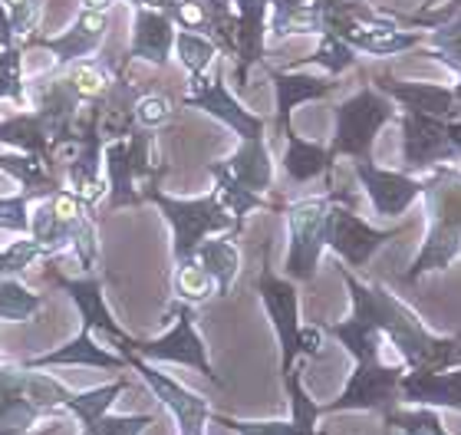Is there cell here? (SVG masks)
I'll use <instances>...</instances> for the list:
<instances>
[{
	"label": "cell",
	"mask_w": 461,
	"mask_h": 435,
	"mask_svg": "<svg viewBox=\"0 0 461 435\" xmlns=\"http://www.w3.org/2000/svg\"><path fill=\"white\" fill-rule=\"evenodd\" d=\"M145 202L158 204V212L165 214V222L172 224V258L175 264L188 261L198 244L212 234H228L240 231L238 218L221 204V198L214 192L202 195V198H172L162 188H149Z\"/></svg>",
	"instance_id": "cell-5"
},
{
	"label": "cell",
	"mask_w": 461,
	"mask_h": 435,
	"mask_svg": "<svg viewBox=\"0 0 461 435\" xmlns=\"http://www.w3.org/2000/svg\"><path fill=\"white\" fill-rule=\"evenodd\" d=\"M425 198H429V234L405 274L409 284L429 271L452 267V261L461 254V172L438 168V175L425 182Z\"/></svg>",
	"instance_id": "cell-3"
},
{
	"label": "cell",
	"mask_w": 461,
	"mask_h": 435,
	"mask_svg": "<svg viewBox=\"0 0 461 435\" xmlns=\"http://www.w3.org/2000/svg\"><path fill=\"white\" fill-rule=\"evenodd\" d=\"M214 422L228 426L234 435H297L294 422H248V419H230L221 412H212Z\"/></svg>",
	"instance_id": "cell-44"
},
{
	"label": "cell",
	"mask_w": 461,
	"mask_h": 435,
	"mask_svg": "<svg viewBox=\"0 0 461 435\" xmlns=\"http://www.w3.org/2000/svg\"><path fill=\"white\" fill-rule=\"evenodd\" d=\"M405 369L402 367H389L379 359H369V363H356L353 376L343 386L333 403H323L320 412H383L389 416L399 403V383H402Z\"/></svg>",
	"instance_id": "cell-9"
},
{
	"label": "cell",
	"mask_w": 461,
	"mask_h": 435,
	"mask_svg": "<svg viewBox=\"0 0 461 435\" xmlns=\"http://www.w3.org/2000/svg\"><path fill=\"white\" fill-rule=\"evenodd\" d=\"M375 86L383 89L385 96L399 99L405 113H422V116L435 119H452L458 96L452 86H438V83H395V79L383 77L375 79Z\"/></svg>",
	"instance_id": "cell-23"
},
{
	"label": "cell",
	"mask_w": 461,
	"mask_h": 435,
	"mask_svg": "<svg viewBox=\"0 0 461 435\" xmlns=\"http://www.w3.org/2000/svg\"><path fill=\"white\" fill-rule=\"evenodd\" d=\"M300 63H317L330 73V77H339L343 69L356 67V50L339 40L337 33H320V47L313 50V57H303Z\"/></svg>",
	"instance_id": "cell-38"
},
{
	"label": "cell",
	"mask_w": 461,
	"mask_h": 435,
	"mask_svg": "<svg viewBox=\"0 0 461 435\" xmlns=\"http://www.w3.org/2000/svg\"><path fill=\"white\" fill-rule=\"evenodd\" d=\"M218 53H221L218 43L212 37H204V33H194V30H178L175 33V57L188 69V77H198L204 69H212Z\"/></svg>",
	"instance_id": "cell-35"
},
{
	"label": "cell",
	"mask_w": 461,
	"mask_h": 435,
	"mask_svg": "<svg viewBox=\"0 0 461 435\" xmlns=\"http://www.w3.org/2000/svg\"><path fill=\"white\" fill-rule=\"evenodd\" d=\"M284 383H287V396H290V422L297 426V435H317V419L323 416L320 412V403H313L310 399V393L303 389V383H300V369L294 367L284 376Z\"/></svg>",
	"instance_id": "cell-36"
},
{
	"label": "cell",
	"mask_w": 461,
	"mask_h": 435,
	"mask_svg": "<svg viewBox=\"0 0 461 435\" xmlns=\"http://www.w3.org/2000/svg\"><path fill=\"white\" fill-rule=\"evenodd\" d=\"M0 359H4V357H0Z\"/></svg>",
	"instance_id": "cell-51"
},
{
	"label": "cell",
	"mask_w": 461,
	"mask_h": 435,
	"mask_svg": "<svg viewBox=\"0 0 461 435\" xmlns=\"http://www.w3.org/2000/svg\"><path fill=\"white\" fill-rule=\"evenodd\" d=\"M267 33L274 40L300 37V33H323V10L310 0L297 7H280L267 14Z\"/></svg>",
	"instance_id": "cell-32"
},
{
	"label": "cell",
	"mask_w": 461,
	"mask_h": 435,
	"mask_svg": "<svg viewBox=\"0 0 461 435\" xmlns=\"http://www.w3.org/2000/svg\"><path fill=\"white\" fill-rule=\"evenodd\" d=\"M20 367L27 369H47V367H93V369H129V359L122 353L99 347L93 330L79 327V333L69 343H63L59 349L40 353V357L20 359Z\"/></svg>",
	"instance_id": "cell-19"
},
{
	"label": "cell",
	"mask_w": 461,
	"mask_h": 435,
	"mask_svg": "<svg viewBox=\"0 0 461 435\" xmlns=\"http://www.w3.org/2000/svg\"><path fill=\"white\" fill-rule=\"evenodd\" d=\"M125 389H129V379H113V383H106V386H93V389H73V396L67 399L63 412L77 416L79 426L89 429L99 416H106L109 406L122 396Z\"/></svg>",
	"instance_id": "cell-30"
},
{
	"label": "cell",
	"mask_w": 461,
	"mask_h": 435,
	"mask_svg": "<svg viewBox=\"0 0 461 435\" xmlns=\"http://www.w3.org/2000/svg\"><path fill=\"white\" fill-rule=\"evenodd\" d=\"M53 254L37 241V238H30L23 234L20 241L7 244L4 251H0V277H20V274H27V267L40 261H50Z\"/></svg>",
	"instance_id": "cell-37"
},
{
	"label": "cell",
	"mask_w": 461,
	"mask_h": 435,
	"mask_svg": "<svg viewBox=\"0 0 461 435\" xmlns=\"http://www.w3.org/2000/svg\"><path fill=\"white\" fill-rule=\"evenodd\" d=\"M103 172L109 185V212L142 204L149 188H158V168L155 162V139L149 129L135 126L125 139H113L103 145Z\"/></svg>",
	"instance_id": "cell-4"
},
{
	"label": "cell",
	"mask_w": 461,
	"mask_h": 435,
	"mask_svg": "<svg viewBox=\"0 0 461 435\" xmlns=\"http://www.w3.org/2000/svg\"><path fill=\"white\" fill-rule=\"evenodd\" d=\"M192 258H198L204 271L214 277V284H218V297H228L234 281H238V274H240L238 244L230 241V238H224V234H212V238H204V241L198 244V251H194Z\"/></svg>",
	"instance_id": "cell-28"
},
{
	"label": "cell",
	"mask_w": 461,
	"mask_h": 435,
	"mask_svg": "<svg viewBox=\"0 0 461 435\" xmlns=\"http://www.w3.org/2000/svg\"><path fill=\"white\" fill-rule=\"evenodd\" d=\"M399 234H402V228L379 231V228H373V224H366L359 214L349 212L346 204L333 202L330 228H327V248L333 254H339V261L349 264V267H363L383 244L395 241Z\"/></svg>",
	"instance_id": "cell-14"
},
{
	"label": "cell",
	"mask_w": 461,
	"mask_h": 435,
	"mask_svg": "<svg viewBox=\"0 0 461 435\" xmlns=\"http://www.w3.org/2000/svg\"><path fill=\"white\" fill-rule=\"evenodd\" d=\"M43 310V294L17 277H0V323H27Z\"/></svg>",
	"instance_id": "cell-33"
},
{
	"label": "cell",
	"mask_w": 461,
	"mask_h": 435,
	"mask_svg": "<svg viewBox=\"0 0 461 435\" xmlns=\"http://www.w3.org/2000/svg\"><path fill=\"white\" fill-rule=\"evenodd\" d=\"M221 165L250 192L264 195L274 185V159L264 139H240L238 152L228 155Z\"/></svg>",
	"instance_id": "cell-26"
},
{
	"label": "cell",
	"mask_w": 461,
	"mask_h": 435,
	"mask_svg": "<svg viewBox=\"0 0 461 435\" xmlns=\"http://www.w3.org/2000/svg\"><path fill=\"white\" fill-rule=\"evenodd\" d=\"M149 426H155V416H99L89 429H83V435H142Z\"/></svg>",
	"instance_id": "cell-42"
},
{
	"label": "cell",
	"mask_w": 461,
	"mask_h": 435,
	"mask_svg": "<svg viewBox=\"0 0 461 435\" xmlns=\"http://www.w3.org/2000/svg\"><path fill=\"white\" fill-rule=\"evenodd\" d=\"M132 113H135V126L158 129L172 119L175 109H172V99L165 96V93H139Z\"/></svg>",
	"instance_id": "cell-41"
},
{
	"label": "cell",
	"mask_w": 461,
	"mask_h": 435,
	"mask_svg": "<svg viewBox=\"0 0 461 435\" xmlns=\"http://www.w3.org/2000/svg\"><path fill=\"white\" fill-rule=\"evenodd\" d=\"M353 172L369 195L375 214H383V218H399L425 195V182L405 172L379 168L373 165V159H353Z\"/></svg>",
	"instance_id": "cell-15"
},
{
	"label": "cell",
	"mask_w": 461,
	"mask_h": 435,
	"mask_svg": "<svg viewBox=\"0 0 461 435\" xmlns=\"http://www.w3.org/2000/svg\"><path fill=\"white\" fill-rule=\"evenodd\" d=\"M238 14V50H234V77L240 86H248L250 69L264 59V40H267V0H234Z\"/></svg>",
	"instance_id": "cell-21"
},
{
	"label": "cell",
	"mask_w": 461,
	"mask_h": 435,
	"mask_svg": "<svg viewBox=\"0 0 461 435\" xmlns=\"http://www.w3.org/2000/svg\"><path fill=\"white\" fill-rule=\"evenodd\" d=\"M47 281L57 284V287L77 304L79 317H83V327L93 330V333H103L109 343H115V353H125V349L132 347L135 337H129V333L119 327V320L113 317L99 277H93V274H86V277H67V274H59V271H47Z\"/></svg>",
	"instance_id": "cell-13"
},
{
	"label": "cell",
	"mask_w": 461,
	"mask_h": 435,
	"mask_svg": "<svg viewBox=\"0 0 461 435\" xmlns=\"http://www.w3.org/2000/svg\"><path fill=\"white\" fill-rule=\"evenodd\" d=\"M115 0H83V10H99V14H109Z\"/></svg>",
	"instance_id": "cell-46"
},
{
	"label": "cell",
	"mask_w": 461,
	"mask_h": 435,
	"mask_svg": "<svg viewBox=\"0 0 461 435\" xmlns=\"http://www.w3.org/2000/svg\"><path fill=\"white\" fill-rule=\"evenodd\" d=\"M385 426L395 429V432L402 435H448L442 426V419L435 409H393L389 416H385Z\"/></svg>",
	"instance_id": "cell-39"
},
{
	"label": "cell",
	"mask_w": 461,
	"mask_h": 435,
	"mask_svg": "<svg viewBox=\"0 0 461 435\" xmlns=\"http://www.w3.org/2000/svg\"><path fill=\"white\" fill-rule=\"evenodd\" d=\"M119 69L122 67H109L103 59L89 57V59H79V63H69V67L57 69V73L83 103H99V99L109 96V89L115 86Z\"/></svg>",
	"instance_id": "cell-27"
},
{
	"label": "cell",
	"mask_w": 461,
	"mask_h": 435,
	"mask_svg": "<svg viewBox=\"0 0 461 435\" xmlns=\"http://www.w3.org/2000/svg\"><path fill=\"white\" fill-rule=\"evenodd\" d=\"M438 4H442V0H425V4H422V10H419V14H432V10L438 7Z\"/></svg>",
	"instance_id": "cell-48"
},
{
	"label": "cell",
	"mask_w": 461,
	"mask_h": 435,
	"mask_svg": "<svg viewBox=\"0 0 461 435\" xmlns=\"http://www.w3.org/2000/svg\"><path fill=\"white\" fill-rule=\"evenodd\" d=\"M458 73H461V69H458ZM455 96H458V103H461V83L455 86Z\"/></svg>",
	"instance_id": "cell-50"
},
{
	"label": "cell",
	"mask_w": 461,
	"mask_h": 435,
	"mask_svg": "<svg viewBox=\"0 0 461 435\" xmlns=\"http://www.w3.org/2000/svg\"><path fill=\"white\" fill-rule=\"evenodd\" d=\"M0 172L10 175L30 202L47 198V195L63 188V172L33 152H0Z\"/></svg>",
	"instance_id": "cell-24"
},
{
	"label": "cell",
	"mask_w": 461,
	"mask_h": 435,
	"mask_svg": "<svg viewBox=\"0 0 461 435\" xmlns=\"http://www.w3.org/2000/svg\"><path fill=\"white\" fill-rule=\"evenodd\" d=\"M175 20L165 10L135 7L132 17V40H129V57L125 59H145L152 67H165L175 53Z\"/></svg>",
	"instance_id": "cell-20"
},
{
	"label": "cell",
	"mask_w": 461,
	"mask_h": 435,
	"mask_svg": "<svg viewBox=\"0 0 461 435\" xmlns=\"http://www.w3.org/2000/svg\"><path fill=\"white\" fill-rule=\"evenodd\" d=\"M402 159L405 168H429L438 162H455L452 139H448V119L405 113L402 116Z\"/></svg>",
	"instance_id": "cell-17"
},
{
	"label": "cell",
	"mask_w": 461,
	"mask_h": 435,
	"mask_svg": "<svg viewBox=\"0 0 461 435\" xmlns=\"http://www.w3.org/2000/svg\"><path fill=\"white\" fill-rule=\"evenodd\" d=\"M0 231L30 234V198L23 192L0 195Z\"/></svg>",
	"instance_id": "cell-43"
},
{
	"label": "cell",
	"mask_w": 461,
	"mask_h": 435,
	"mask_svg": "<svg viewBox=\"0 0 461 435\" xmlns=\"http://www.w3.org/2000/svg\"><path fill=\"white\" fill-rule=\"evenodd\" d=\"M172 330H165L162 337L155 340H132V347L125 353H135V357L149 359V363H178V367H192L198 369L202 376H208L212 383L221 386V379L214 373L212 359H208V347H204L202 333H198V323H194V307L192 304H175L172 307Z\"/></svg>",
	"instance_id": "cell-7"
},
{
	"label": "cell",
	"mask_w": 461,
	"mask_h": 435,
	"mask_svg": "<svg viewBox=\"0 0 461 435\" xmlns=\"http://www.w3.org/2000/svg\"><path fill=\"white\" fill-rule=\"evenodd\" d=\"M399 403L425 409L461 412V367L455 369H409L399 383Z\"/></svg>",
	"instance_id": "cell-18"
},
{
	"label": "cell",
	"mask_w": 461,
	"mask_h": 435,
	"mask_svg": "<svg viewBox=\"0 0 461 435\" xmlns=\"http://www.w3.org/2000/svg\"><path fill=\"white\" fill-rule=\"evenodd\" d=\"M172 287H175V297L182 300V304H204L208 297L218 294V284L214 277L202 267L198 258H188V261H178L175 264V277H172Z\"/></svg>",
	"instance_id": "cell-34"
},
{
	"label": "cell",
	"mask_w": 461,
	"mask_h": 435,
	"mask_svg": "<svg viewBox=\"0 0 461 435\" xmlns=\"http://www.w3.org/2000/svg\"><path fill=\"white\" fill-rule=\"evenodd\" d=\"M343 284L353 297V313H363L379 333H383L399 357L405 359L409 369H455L461 367V343L452 337H435L425 330L412 307H405L402 300L379 284L356 281L353 274L343 267Z\"/></svg>",
	"instance_id": "cell-1"
},
{
	"label": "cell",
	"mask_w": 461,
	"mask_h": 435,
	"mask_svg": "<svg viewBox=\"0 0 461 435\" xmlns=\"http://www.w3.org/2000/svg\"><path fill=\"white\" fill-rule=\"evenodd\" d=\"M333 202L349 204V195L330 192V195H313V198H300V202L287 204V261L284 271L294 284H307L317 277L320 254L327 248V228H330V212Z\"/></svg>",
	"instance_id": "cell-6"
},
{
	"label": "cell",
	"mask_w": 461,
	"mask_h": 435,
	"mask_svg": "<svg viewBox=\"0 0 461 435\" xmlns=\"http://www.w3.org/2000/svg\"><path fill=\"white\" fill-rule=\"evenodd\" d=\"M208 172H212V178H214V195H218L224 208L238 218L240 228H244V218H248L250 212H258V208H264V204H267V202H264V195L244 188V185H240L221 162H212V165H208Z\"/></svg>",
	"instance_id": "cell-31"
},
{
	"label": "cell",
	"mask_w": 461,
	"mask_h": 435,
	"mask_svg": "<svg viewBox=\"0 0 461 435\" xmlns=\"http://www.w3.org/2000/svg\"><path fill=\"white\" fill-rule=\"evenodd\" d=\"M0 4L7 10L10 27H14L20 43L37 37L40 20H43V0H0Z\"/></svg>",
	"instance_id": "cell-40"
},
{
	"label": "cell",
	"mask_w": 461,
	"mask_h": 435,
	"mask_svg": "<svg viewBox=\"0 0 461 435\" xmlns=\"http://www.w3.org/2000/svg\"><path fill=\"white\" fill-rule=\"evenodd\" d=\"M395 109L375 89H359L356 96L337 106V132L330 142V152L346 159H369L373 142L385 122H393Z\"/></svg>",
	"instance_id": "cell-8"
},
{
	"label": "cell",
	"mask_w": 461,
	"mask_h": 435,
	"mask_svg": "<svg viewBox=\"0 0 461 435\" xmlns=\"http://www.w3.org/2000/svg\"><path fill=\"white\" fill-rule=\"evenodd\" d=\"M43 419L27 389H23V367L0 359V429H33Z\"/></svg>",
	"instance_id": "cell-25"
},
{
	"label": "cell",
	"mask_w": 461,
	"mask_h": 435,
	"mask_svg": "<svg viewBox=\"0 0 461 435\" xmlns=\"http://www.w3.org/2000/svg\"><path fill=\"white\" fill-rule=\"evenodd\" d=\"M284 139H287L284 172H287L294 182H310V178H317V175L333 172V159H337V155L330 152L327 145L310 142V139H300L294 129H290Z\"/></svg>",
	"instance_id": "cell-29"
},
{
	"label": "cell",
	"mask_w": 461,
	"mask_h": 435,
	"mask_svg": "<svg viewBox=\"0 0 461 435\" xmlns=\"http://www.w3.org/2000/svg\"><path fill=\"white\" fill-rule=\"evenodd\" d=\"M63 426H67V422L57 419V422H50V426H43V429H0V435H57Z\"/></svg>",
	"instance_id": "cell-45"
},
{
	"label": "cell",
	"mask_w": 461,
	"mask_h": 435,
	"mask_svg": "<svg viewBox=\"0 0 461 435\" xmlns=\"http://www.w3.org/2000/svg\"><path fill=\"white\" fill-rule=\"evenodd\" d=\"M109 33V14H99V10H79V17L69 23L67 30H59L53 37H33L27 40L23 47L27 50H47L57 59V69L69 67V63H79V59H89L103 47V40Z\"/></svg>",
	"instance_id": "cell-16"
},
{
	"label": "cell",
	"mask_w": 461,
	"mask_h": 435,
	"mask_svg": "<svg viewBox=\"0 0 461 435\" xmlns=\"http://www.w3.org/2000/svg\"><path fill=\"white\" fill-rule=\"evenodd\" d=\"M129 359V369H135L142 383L152 389V396L162 403L168 412H172L178 435H204V426L212 419V403L192 389H185L178 379H172L168 373H158V369L149 363V359L135 357V353H122Z\"/></svg>",
	"instance_id": "cell-12"
},
{
	"label": "cell",
	"mask_w": 461,
	"mask_h": 435,
	"mask_svg": "<svg viewBox=\"0 0 461 435\" xmlns=\"http://www.w3.org/2000/svg\"><path fill=\"white\" fill-rule=\"evenodd\" d=\"M182 103L192 109H202V113H208V116H214L218 122L234 129L240 139H264V119H260L258 113L244 109V103L224 86V79L218 69H214V73L212 69H204V73L188 79V93H185Z\"/></svg>",
	"instance_id": "cell-11"
},
{
	"label": "cell",
	"mask_w": 461,
	"mask_h": 435,
	"mask_svg": "<svg viewBox=\"0 0 461 435\" xmlns=\"http://www.w3.org/2000/svg\"><path fill=\"white\" fill-rule=\"evenodd\" d=\"M258 294H260V304H264V310H267L270 323H274V333H277L280 373L287 376L290 369L297 367L300 330H303V323H300L297 284L290 281V277H277V274L264 264V271H260V277H258Z\"/></svg>",
	"instance_id": "cell-10"
},
{
	"label": "cell",
	"mask_w": 461,
	"mask_h": 435,
	"mask_svg": "<svg viewBox=\"0 0 461 435\" xmlns=\"http://www.w3.org/2000/svg\"><path fill=\"white\" fill-rule=\"evenodd\" d=\"M30 238H37L53 258L67 251L77 254L79 267L86 274L96 264V218H93V208L69 188L37 198V204L30 208Z\"/></svg>",
	"instance_id": "cell-2"
},
{
	"label": "cell",
	"mask_w": 461,
	"mask_h": 435,
	"mask_svg": "<svg viewBox=\"0 0 461 435\" xmlns=\"http://www.w3.org/2000/svg\"><path fill=\"white\" fill-rule=\"evenodd\" d=\"M270 83H274V93H277V132L287 136L290 132V113L300 106V103H313V99L330 96L337 83L323 77H307V73H294V69H267Z\"/></svg>",
	"instance_id": "cell-22"
},
{
	"label": "cell",
	"mask_w": 461,
	"mask_h": 435,
	"mask_svg": "<svg viewBox=\"0 0 461 435\" xmlns=\"http://www.w3.org/2000/svg\"><path fill=\"white\" fill-rule=\"evenodd\" d=\"M320 7H330V4H359V0H313Z\"/></svg>",
	"instance_id": "cell-49"
},
{
	"label": "cell",
	"mask_w": 461,
	"mask_h": 435,
	"mask_svg": "<svg viewBox=\"0 0 461 435\" xmlns=\"http://www.w3.org/2000/svg\"><path fill=\"white\" fill-rule=\"evenodd\" d=\"M297 4H310V0H267L270 10H280V7H297Z\"/></svg>",
	"instance_id": "cell-47"
}]
</instances>
